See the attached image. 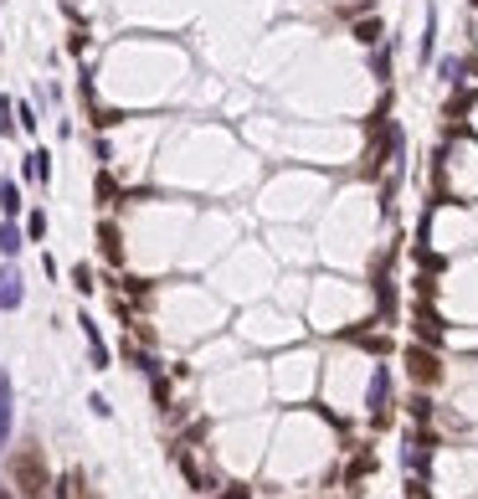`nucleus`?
<instances>
[{
  "label": "nucleus",
  "instance_id": "25",
  "mask_svg": "<svg viewBox=\"0 0 478 499\" xmlns=\"http://www.w3.org/2000/svg\"><path fill=\"white\" fill-rule=\"evenodd\" d=\"M473 10H478V0H473Z\"/></svg>",
  "mask_w": 478,
  "mask_h": 499
},
{
  "label": "nucleus",
  "instance_id": "17",
  "mask_svg": "<svg viewBox=\"0 0 478 499\" xmlns=\"http://www.w3.org/2000/svg\"><path fill=\"white\" fill-rule=\"evenodd\" d=\"M16 103H10V98H0V139H6V134H16Z\"/></svg>",
  "mask_w": 478,
  "mask_h": 499
},
{
  "label": "nucleus",
  "instance_id": "21",
  "mask_svg": "<svg viewBox=\"0 0 478 499\" xmlns=\"http://www.w3.org/2000/svg\"><path fill=\"white\" fill-rule=\"evenodd\" d=\"M370 468H376V453H360V458H355V464H350V479H360V474H370Z\"/></svg>",
  "mask_w": 478,
  "mask_h": 499
},
{
  "label": "nucleus",
  "instance_id": "1",
  "mask_svg": "<svg viewBox=\"0 0 478 499\" xmlns=\"http://www.w3.org/2000/svg\"><path fill=\"white\" fill-rule=\"evenodd\" d=\"M10 479L26 499H47V464H42V448H26L10 458Z\"/></svg>",
  "mask_w": 478,
  "mask_h": 499
},
{
  "label": "nucleus",
  "instance_id": "4",
  "mask_svg": "<svg viewBox=\"0 0 478 499\" xmlns=\"http://www.w3.org/2000/svg\"><path fill=\"white\" fill-rule=\"evenodd\" d=\"M26 304V283H21V268L16 262H6V268H0V309H21Z\"/></svg>",
  "mask_w": 478,
  "mask_h": 499
},
{
  "label": "nucleus",
  "instance_id": "14",
  "mask_svg": "<svg viewBox=\"0 0 478 499\" xmlns=\"http://www.w3.org/2000/svg\"><path fill=\"white\" fill-rule=\"evenodd\" d=\"M376 304H381V319H391V314H396V288H391V278H376Z\"/></svg>",
  "mask_w": 478,
  "mask_h": 499
},
{
  "label": "nucleus",
  "instance_id": "7",
  "mask_svg": "<svg viewBox=\"0 0 478 499\" xmlns=\"http://www.w3.org/2000/svg\"><path fill=\"white\" fill-rule=\"evenodd\" d=\"M26 242H31V237H26V227H16V221H10V216L0 221V258H16V253H21Z\"/></svg>",
  "mask_w": 478,
  "mask_h": 499
},
{
  "label": "nucleus",
  "instance_id": "9",
  "mask_svg": "<svg viewBox=\"0 0 478 499\" xmlns=\"http://www.w3.org/2000/svg\"><path fill=\"white\" fill-rule=\"evenodd\" d=\"M93 191H98V206H103V212H113V206H124V191H118V180L109 175V170L98 175V186H93Z\"/></svg>",
  "mask_w": 478,
  "mask_h": 499
},
{
  "label": "nucleus",
  "instance_id": "12",
  "mask_svg": "<svg viewBox=\"0 0 478 499\" xmlns=\"http://www.w3.org/2000/svg\"><path fill=\"white\" fill-rule=\"evenodd\" d=\"M417 330L427 335V345H437V340H443V319L432 314V304H417Z\"/></svg>",
  "mask_w": 478,
  "mask_h": 499
},
{
  "label": "nucleus",
  "instance_id": "18",
  "mask_svg": "<svg viewBox=\"0 0 478 499\" xmlns=\"http://www.w3.org/2000/svg\"><path fill=\"white\" fill-rule=\"evenodd\" d=\"M26 237H31V242L47 237V212H31V216H26Z\"/></svg>",
  "mask_w": 478,
  "mask_h": 499
},
{
  "label": "nucleus",
  "instance_id": "3",
  "mask_svg": "<svg viewBox=\"0 0 478 499\" xmlns=\"http://www.w3.org/2000/svg\"><path fill=\"white\" fill-rule=\"evenodd\" d=\"M365 406H370V417H376V422H386V412H391V365H376V371H370Z\"/></svg>",
  "mask_w": 478,
  "mask_h": 499
},
{
  "label": "nucleus",
  "instance_id": "19",
  "mask_svg": "<svg viewBox=\"0 0 478 499\" xmlns=\"http://www.w3.org/2000/svg\"><path fill=\"white\" fill-rule=\"evenodd\" d=\"M16 124L26 129V134H31V129H36V109H31V103H26V98L16 103Z\"/></svg>",
  "mask_w": 478,
  "mask_h": 499
},
{
  "label": "nucleus",
  "instance_id": "2",
  "mask_svg": "<svg viewBox=\"0 0 478 499\" xmlns=\"http://www.w3.org/2000/svg\"><path fill=\"white\" fill-rule=\"evenodd\" d=\"M406 371H411L417 386H437L443 381V361H437L432 345H406Z\"/></svg>",
  "mask_w": 478,
  "mask_h": 499
},
{
  "label": "nucleus",
  "instance_id": "20",
  "mask_svg": "<svg viewBox=\"0 0 478 499\" xmlns=\"http://www.w3.org/2000/svg\"><path fill=\"white\" fill-rule=\"evenodd\" d=\"M72 288H77V294H93V273L83 268V262L72 268Z\"/></svg>",
  "mask_w": 478,
  "mask_h": 499
},
{
  "label": "nucleus",
  "instance_id": "23",
  "mask_svg": "<svg viewBox=\"0 0 478 499\" xmlns=\"http://www.w3.org/2000/svg\"><path fill=\"white\" fill-rule=\"evenodd\" d=\"M83 47H88V36H83V31H72V36H67V52H72V57H83Z\"/></svg>",
  "mask_w": 478,
  "mask_h": 499
},
{
  "label": "nucleus",
  "instance_id": "11",
  "mask_svg": "<svg viewBox=\"0 0 478 499\" xmlns=\"http://www.w3.org/2000/svg\"><path fill=\"white\" fill-rule=\"evenodd\" d=\"M26 180H42V186L51 180V155H47V150H31V155H26Z\"/></svg>",
  "mask_w": 478,
  "mask_h": 499
},
{
  "label": "nucleus",
  "instance_id": "16",
  "mask_svg": "<svg viewBox=\"0 0 478 499\" xmlns=\"http://www.w3.org/2000/svg\"><path fill=\"white\" fill-rule=\"evenodd\" d=\"M370 72H376L381 83L391 77V42H381V47H376V57H370Z\"/></svg>",
  "mask_w": 478,
  "mask_h": 499
},
{
  "label": "nucleus",
  "instance_id": "22",
  "mask_svg": "<svg viewBox=\"0 0 478 499\" xmlns=\"http://www.w3.org/2000/svg\"><path fill=\"white\" fill-rule=\"evenodd\" d=\"M411 417H417V422H427V417H432V402H427V397H411Z\"/></svg>",
  "mask_w": 478,
  "mask_h": 499
},
{
  "label": "nucleus",
  "instance_id": "5",
  "mask_svg": "<svg viewBox=\"0 0 478 499\" xmlns=\"http://www.w3.org/2000/svg\"><path fill=\"white\" fill-rule=\"evenodd\" d=\"M98 247H103V262H109V268H124V237H118V221L113 216L98 221Z\"/></svg>",
  "mask_w": 478,
  "mask_h": 499
},
{
  "label": "nucleus",
  "instance_id": "13",
  "mask_svg": "<svg viewBox=\"0 0 478 499\" xmlns=\"http://www.w3.org/2000/svg\"><path fill=\"white\" fill-rule=\"evenodd\" d=\"M381 36H386V26H381L376 16H370V21H355V42H360V47H381Z\"/></svg>",
  "mask_w": 478,
  "mask_h": 499
},
{
  "label": "nucleus",
  "instance_id": "24",
  "mask_svg": "<svg viewBox=\"0 0 478 499\" xmlns=\"http://www.w3.org/2000/svg\"><path fill=\"white\" fill-rule=\"evenodd\" d=\"M221 499H252V489H242V484H232V489L221 494Z\"/></svg>",
  "mask_w": 478,
  "mask_h": 499
},
{
  "label": "nucleus",
  "instance_id": "15",
  "mask_svg": "<svg viewBox=\"0 0 478 499\" xmlns=\"http://www.w3.org/2000/svg\"><path fill=\"white\" fill-rule=\"evenodd\" d=\"M0 212H6V216L21 212V186H16V180H0Z\"/></svg>",
  "mask_w": 478,
  "mask_h": 499
},
{
  "label": "nucleus",
  "instance_id": "10",
  "mask_svg": "<svg viewBox=\"0 0 478 499\" xmlns=\"http://www.w3.org/2000/svg\"><path fill=\"white\" fill-rule=\"evenodd\" d=\"M417 62H422V68H427V62H437V10H427V31H422Z\"/></svg>",
  "mask_w": 478,
  "mask_h": 499
},
{
  "label": "nucleus",
  "instance_id": "8",
  "mask_svg": "<svg viewBox=\"0 0 478 499\" xmlns=\"http://www.w3.org/2000/svg\"><path fill=\"white\" fill-rule=\"evenodd\" d=\"M437 77H443L447 88H463L468 83V62L463 57H437Z\"/></svg>",
  "mask_w": 478,
  "mask_h": 499
},
{
  "label": "nucleus",
  "instance_id": "6",
  "mask_svg": "<svg viewBox=\"0 0 478 499\" xmlns=\"http://www.w3.org/2000/svg\"><path fill=\"white\" fill-rule=\"evenodd\" d=\"M10 417H16V386H10V371H0V453L10 448Z\"/></svg>",
  "mask_w": 478,
  "mask_h": 499
}]
</instances>
